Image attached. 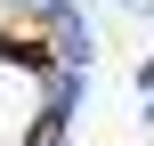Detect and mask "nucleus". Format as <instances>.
<instances>
[{
	"label": "nucleus",
	"mask_w": 154,
	"mask_h": 146,
	"mask_svg": "<svg viewBox=\"0 0 154 146\" xmlns=\"http://www.w3.org/2000/svg\"><path fill=\"white\" fill-rule=\"evenodd\" d=\"M0 57H8V65H24V73H57V41H49V24H41V16L0 24Z\"/></svg>",
	"instance_id": "obj_1"
}]
</instances>
